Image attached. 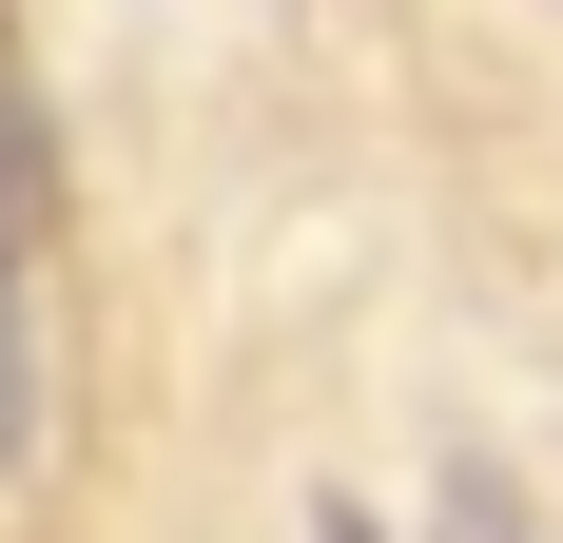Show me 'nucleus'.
Instances as JSON below:
<instances>
[{"label":"nucleus","instance_id":"obj_1","mask_svg":"<svg viewBox=\"0 0 563 543\" xmlns=\"http://www.w3.org/2000/svg\"><path fill=\"white\" fill-rule=\"evenodd\" d=\"M40 253H58V117L20 78V20H0V486L40 446Z\"/></svg>","mask_w":563,"mask_h":543},{"label":"nucleus","instance_id":"obj_2","mask_svg":"<svg viewBox=\"0 0 563 543\" xmlns=\"http://www.w3.org/2000/svg\"><path fill=\"white\" fill-rule=\"evenodd\" d=\"M448 543H525V505H506V466H448Z\"/></svg>","mask_w":563,"mask_h":543}]
</instances>
